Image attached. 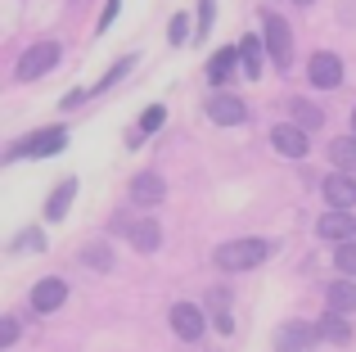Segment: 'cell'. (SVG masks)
Instances as JSON below:
<instances>
[{
    "instance_id": "cell-26",
    "label": "cell",
    "mask_w": 356,
    "mask_h": 352,
    "mask_svg": "<svg viewBox=\"0 0 356 352\" xmlns=\"http://www.w3.org/2000/svg\"><path fill=\"white\" fill-rule=\"evenodd\" d=\"M131 68H136V59H131V54H127V59H118L113 63V68H108V77L104 81H99V90H104V86H113V81H122V77H127V72Z\"/></svg>"
},
{
    "instance_id": "cell-6",
    "label": "cell",
    "mask_w": 356,
    "mask_h": 352,
    "mask_svg": "<svg viewBox=\"0 0 356 352\" xmlns=\"http://www.w3.org/2000/svg\"><path fill=\"white\" fill-rule=\"evenodd\" d=\"M270 145H275V154H284V159H307V131L298 122H280L270 127Z\"/></svg>"
},
{
    "instance_id": "cell-1",
    "label": "cell",
    "mask_w": 356,
    "mask_h": 352,
    "mask_svg": "<svg viewBox=\"0 0 356 352\" xmlns=\"http://www.w3.org/2000/svg\"><path fill=\"white\" fill-rule=\"evenodd\" d=\"M270 257V244L266 239H230V244L217 248V266L221 271H252Z\"/></svg>"
},
{
    "instance_id": "cell-13",
    "label": "cell",
    "mask_w": 356,
    "mask_h": 352,
    "mask_svg": "<svg viewBox=\"0 0 356 352\" xmlns=\"http://www.w3.org/2000/svg\"><path fill=\"white\" fill-rule=\"evenodd\" d=\"M131 199H136V203H145V208L163 203V199H167V185H163V176H158V172H140L136 181H131Z\"/></svg>"
},
{
    "instance_id": "cell-20",
    "label": "cell",
    "mask_w": 356,
    "mask_h": 352,
    "mask_svg": "<svg viewBox=\"0 0 356 352\" xmlns=\"http://www.w3.org/2000/svg\"><path fill=\"white\" fill-rule=\"evenodd\" d=\"M321 339H334V344H352V326L343 312H325L321 317Z\"/></svg>"
},
{
    "instance_id": "cell-14",
    "label": "cell",
    "mask_w": 356,
    "mask_h": 352,
    "mask_svg": "<svg viewBox=\"0 0 356 352\" xmlns=\"http://www.w3.org/2000/svg\"><path fill=\"white\" fill-rule=\"evenodd\" d=\"M235 68H239V45H226V50H217L208 59V81L212 86H226L235 77Z\"/></svg>"
},
{
    "instance_id": "cell-30",
    "label": "cell",
    "mask_w": 356,
    "mask_h": 352,
    "mask_svg": "<svg viewBox=\"0 0 356 352\" xmlns=\"http://www.w3.org/2000/svg\"><path fill=\"white\" fill-rule=\"evenodd\" d=\"M352 131H356V109H352Z\"/></svg>"
},
{
    "instance_id": "cell-22",
    "label": "cell",
    "mask_w": 356,
    "mask_h": 352,
    "mask_svg": "<svg viewBox=\"0 0 356 352\" xmlns=\"http://www.w3.org/2000/svg\"><path fill=\"white\" fill-rule=\"evenodd\" d=\"M45 248V235L41 230H23V235L14 239V253H41Z\"/></svg>"
},
{
    "instance_id": "cell-18",
    "label": "cell",
    "mask_w": 356,
    "mask_h": 352,
    "mask_svg": "<svg viewBox=\"0 0 356 352\" xmlns=\"http://www.w3.org/2000/svg\"><path fill=\"white\" fill-rule=\"evenodd\" d=\"M325 298H330V312H356V280L352 275H343V280H334L330 289H325Z\"/></svg>"
},
{
    "instance_id": "cell-7",
    "label": "cell",
    "mask_w": 356,
    "mask_h": 352,
    "mask_svg": "<svg viewBox=\"0 0 356 352\" xmlns=\"http://www.w3.org/2000/svg\"><path fill=\"white\" fill-rule=\"evenodd\" d=\"M316 235H321V239H339V244L356 239V217H352V208H334L330 217H321V221H316Z\"/></svg>"
},
{
    "instance_id": "cell-9",
    "label": "cell",
    "mask_w": 356,
    "mask_h": 352,
    "mask_svg": "<svg viewBox=\"0 0 356 352\" xmlns=\"http://www.w3.org/2000/svg\"><path fill=\"white\" fill-rule=\"evenodd\" d=\"M63 303H68V285H63L59 275H45V280H36V289H32V307H36V312H59Z\"/></svg>"
},
{
    "instance_id": "cell-23",
    "label": "cell",
    "mask_w": 356,
    "mask_h": 352,
    "mask_svg": "<svg viewBox=\"0 0 356 352\" xmlns=\"http://www.w3.org/2000/svg\"><path fill=\"white\" fill-rule=\"evenodd\" d=\"M334 262H339V271H343V275H352V280H356V244H352V239H348V244H339Z\"/></svg>"
},
{
    "instance_id": "cell-2",
    "label": "cell",
    "mask_w": 356,
    "mask_h": 352,
    "mask_svg": "<svg viewBox=\"0 0 356 352\" xmlns=\"http://www.w3.org/2000/svg\"><path fill=\"white\" fill-rule=\"evenodd\" d=\"M261 27H266V54L280 68H289V59H293V32H289V23L266 9V14H261Z\"/></svg>"
},
{
    "instance_id": "cell-27",
    "label": "cell",
    "mask_w": 356,
    "mask_h": 352,
    "mask_svg": "<svg viewBox=\"0 0 356 352\" xmlns=\"http://www.w3.org/2000/svg\"><path fill=\"white\" fill-rule=\"evenodd\" d=\"M212 14H217V0H199V36L212 32Z\"/></svg>"
},
{
    "instance_id": "cell-15",
    "label": "cell",
    "mask_w": 356,
    "mask_h": 352,
    "mask_svg": "<svg viewBox=\"0 0 356 352\" xmlns=\"http://www.w3.org/2000/svg\"><path fill=\"white\" fill-rule=\"evenodd\" d=\"M261 50H266V36H243L239 41V72L257 81L261 77Z\"/></svg>"
},
{
    "instance_id": "cell-5",
    "label": "cell",
    "mask_w": 356,
    "mask_h": 352,
    "mask_svg": "<svg viewBox=\"0 0 356 352\" xmlns=\"http://www.w3.org/2000/svg\"><path fill=\"white\" fill-rule=\"evenodd\" d=\"M307 77H312V86H321V90L343 86V59H339V54H330V50L312 54V63H307Z\"/></svg>"
},
{
    "instance_id": "cell-10",
    "label": "cell",
    "mask_w": 356,
    "mask_h": 352,
    "mask_svg": "<svg viewBox=\"0 0 356 352\" xmlns=\"http://www.w3.org/2000/svg\"><path fill=\"white\" fill-rule=\"evenodd\" d=\"M321 190H325V203H334V208H356V181H352V172L325 176Z\"/></svg>"
},
{
    "instance_id": "cell-12",
    "label": "cell",
    "mask_w": 356,
    "mask_h": 352,
    "mask_svg": "<svg viewBox=\"0 0 356 352\" xmlns=\"http://www.w3.org/2000/svg\"><path fill=\"white\" fill-rule=\"evenodd\" d=\"M208 118L221 122V127H239L243 118H248V109H243V99H235V95H212L208 99Z\"/></svg>"
},
{
    "instance_id": "cell-29",
    "label": "cell",
    "mask_w": 356,
    "mask_h": 352,
    "mask_svg": "<svg viewBox=\"0 0 356 352\" xmlns=\"http://www.w3.org/2000/svg\"><path fill=\"white\" fill-rule=\"evenodd\" d=\"M0 326H5V330H0V348H9V344L18 339V321H14V317H5Z\"/></svg>"
},
{
    "instance_id": "cell-25",
    "label": "cell",
    "mask_w": 356,
    "mask_h": 352,
    "mask_svg": "<svg viewBox=\"0 0 356 352\" xmlns=\"http://www.w3.org/2000/svg\"><path fill=\"white\" fill-rule=\"evenodd\" d=\"M163 122H167V109H163V104H149V113L140 118V131H145V136H154Z\"/></svg>"
},
{
    "instance_id": "cell-19",
    "label": "cell",
    "mask_w": 356,
    "mask_h": 352,
    "mask_svg": "<svg viewBox=\"0 0 356 352\" xmlns=\"http://www.w3.org/2000/svg\"><path fill=\"white\" fill-rule=\"evenodd\" d=\"M330 159L339 163V172H352V176H356V131H352V136H339V141H330Z\"/></svg>"
},
{
    "instance_id": "cell-24",
    "label": "cell",
    "mask_w": 356,
    "mask_h": 352,
    "mask_svg": "<svg viewBox=\"0 0 356 352\" xmlns=\"http://www.w3.org/2000/svg\"><path fill=\"white\" fill-rule=\"evenodd\" d=\"M81 257H86V266H95V271H108V266H113V253H108L104 244H90Z\"/></svg>"
},
{
    "instance_id": "cell-8",
    "label": "cell",
    "mask_w": 356,
    "mask_h": 352,
    "mask_svg": "<svg viewBox=\"0 0 356 352\" xmlns=\"http://www.w3.org/2000/svg\"><path fill=\"white\" fill-rule=\"evenodd\" d=\"M321 339V326H302V321H289L284 330L275 335V352H307Z\"/></svg>"
},
{
    "instance_id": "cell-31",
    "label": "cell",
    "mask_w": 356,
    "mask_h": 352,
    "mask_svg": "<svg viewBox=\"0 0 356 352\" xmlns=\"http://www.w3.org/2000/svg\"><path fill=\"white\" fill-rule=\"evenodd\" d=\"M298 5H312V0H298Z\"/></svg>"
},
{
    "instance_id": "cell-16",
    "label": "cell",
    "mask_w": 356,
    "mask_h": 352,
    "mask_svg": "<svg viewBox=\"0 0 356 352\" xmlns=\"http://www.w3.org/2000/svg\"><path fill=\"white\" fill-rule=\"evenodd\" d=\"M72 199H77V176H63V181L54 185L50 203H45V217H50V221H63V212L72 208Z\"/></svg>"
},
{
    "instance_id": "cell-28",
    "label": "cell",
    "mask_w": 356,
    "mask_h": 352,
    "mask_svg": "<svg viewBox=\"0 0 356 352\" xmlns=\"http://www.w3.org/2000/svg\"><path fill=\"white\" fill-rule=\"evenodd\" d=\"M181 41H194V36H190V18L176 14L172 18V45H181Z\"/></svg>"
},
{
    "instance_id": "cell-4",
    "label": "cell",
    "mask_w": 356,
    "mask_h": 352,
    "mask_svg": "<svg viewBox=\"0 0 356 352\" xmlns=\"http://www.w3.org/2000/svg\"><path fill=\"white\" fill-rule=\"evenodd\" d=\"M63 145H68V131L63 127H45V131L27 136L23 145L14 150V159H50V154H59Z\"/></svg>"
},
{
    "instance_id": "cell-11",
    "label": "cell",
    "mask_w": 356,
    "mask_h": 352,
    "mask_svg": "<svg viewBox=\"0 0 356 352\" xmlns=\"http://www.w3.org/2000/svg\"><path fill=\"white\" fill-rule=\"evenodd\" d=\"M172 330L185 339V344H194V339L203 335V312L194 307V303H176L172 307Z\"/></svg>"
},
{
    "instance_id": "cell-21",
    "label": "cell",
    "mask_w": 356,
    "mask_h": 352,
    "mask_svg": "<svg viewBox=\"0 0 356 352\" xmlns=\"http://www.w3.org/2000/svg\"><path fill=\"white\" fill-rule=\"evenodd\" d=\"M289 109H293L298 127H321V122H325V113H321V109H312V104H307V99H293V104H289Z\"/></svg>"
},
{
    "instance_id": "cell-3",
    "label": "cell",
    "mask_w": 356,
    "mask_h": 352,
    "mask_svg": "<svg viewBox=\"0 0 356 352\" xmlns=\"http://www.w3.org/2000/svg\"><path fill=\"white\" fill-rule=\"evenodd\" d=\"M54 63H59V45H54V41L32 45V50H23V59H18V81H36V77H45Z\"/></svg>"
},
{
    "instance_id": "cell-17",
    "label": "cell",
    "mask_w": 356,
    "mask_h": 352,
    "mask_svg": "<svg viewBox=\"0 0 356 352\" xmlns=\"http://www.w3.org/2000/svg\"><path fill=\"white\" fill-rule=\"evenodd\" d=\"M127 239L140 248V253H154V248L163 244V235H158V221H154V217H140V221H131V226H127Z\"/></svg>"
}]
</instances>
